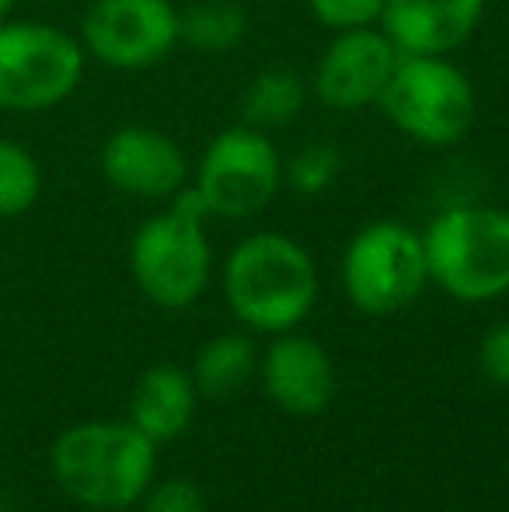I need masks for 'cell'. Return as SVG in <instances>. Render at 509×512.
Listing matches in <instances>:
<instances>
[{
    "label": "cell",
    "instance_id": "603a6c76",
    "mask_svg": "<svg viewBox=\"0 0 509 512\" xmlns=\"http://www.w3.org/2000/svg\"><path fill=\"white\" fill-rule=\"evenodd\" d=\"M14 4H18V0H0V21H7L14 14Z\"/></svg>",
    "mask_w": 509,
    "mask_h": 512
},
{
    "label": "cell",
    "instance_id": "5bb4252c",
    "mask_svg": "<svg viewBox=\"0 0 509 512\" xmlns=\"http://www.w3.org/2000/svg\"><path fill=\"white\" fill-rule=\"evenodd\" d=\"M199 405V391L192 384V373L185 366H150L136 380L129 394V422L143 432L154 446L175 443L192 425Z\"/></svg>",
    "mask_w": 509,
    "mask_h": 512
},
{
    "label": "cell",
    "instance_id": "8fae6325",
    "mask_svg": "<svg viewBox=\"0 0 509 512\" xmlns=\"http://www.w3.org/2000/svg\"><path fill=\"white\" fill-rule=\"evenodd\" d=\"M98 171L112 192L136 203H171L189 189L192 161L182 143L157 126H119L98 150Z\"/></svg>",
    "mask_w": 509,
    "mask_h": 512
},
{
    "label": "cell",
    "instance_id": "30bf717a",
    "mask_svg": "<svg viewBox=\"0 0 509 512\" xmlns=\"http://www.w3.org/2000/svg\"><path fill=\"white\" fill-rule=\"evenodd\" d=\"M398 60V46L387 39L381 25L335 32L307 77L311 98L328 112L377 108Z\"/></svg>",
    "mask_w": 509,
    "mask_h": 512
},
{
    "label": "cell",
    "instance_id": "5b68a950",
    "mask_svg": "<svg viewBox=\"0 0 509 512\" xmlns=\"http://www.w3.org/2000/svg\"><path fill=\"white\" fill-rule=\"evenodd\" d=\"M377 108L405 140L429 150H450L475 129L478 91L454 56L401 53Z\"/></svg>",
    "mask_w": 509,
    "mask_h": 512
},
{
    "label": "cell",
    "instance_id": "3957f363",
    "mask_svg": "<svg viewBox=\"0 0 509 512\" xmlns=\"http://www.w3.org/2000/svg\"><path fill=\"white\" fill-rule=\"evenodd\" d=\"M422 234L429 283L457 304H492L509 293V209L454 203Z\"/></svg>",
    "mask_w": 509,
    "mask_h": 512
},
{
    "label": "cell",
    "instance_id": "277c9868",
    "mask_svg": "<svg viewBox=\"0 0 509 512\" xmlns=\"http://www.w3.org/2000/svg\"><path fill=\"white\" fill-rule=\"evenodd\" d=\"M206 209L189 189L136 227L129 241V276L161 310H185L206 293L213 276V244Z\"/></svg>",
    "mask_w": 509,
    "mask_h": 512
},
{
    "label": "cell",
    "instance_id": "e0dca14e",
    "mask_svg": "<svg viewBox=\"0 0 509 512\" xmlns=\"http://www.w3.org/2000/svg\"><path fill=\"white\" fill-rule=\"evenodd\" d=\"M248 35V14L238 0H192L182 7V46L192 53L224 56Z\"/></svg>",
    "mask_w": 509,
    "mask_h": 512
},
{
    "label": "cell",
    "instance_id": "6da1fadb",
    "mask_svg": "<svg viewBox=\"0 0 509 512\" xmlns=\"http://www.w3.org/2000/svg\"><path fill=\"white\" fill-rule=\"evenodd\" d=\"M224 304L258 335H283L311 317L321 297L318 265L297 237L255 230L227 251L220 265Z\"/></svg>",
    "mask_w": 509,
    "mask_h": 512
},
{
    "label": "cell",
    "instance_id": "8992f818",
    "mask_svg": "<svg viewBox=\"0 0 509 512\" xmlns=\"http://www.w3.org/2000/svg\"><path fill=\"white\" fill-rule=\"evenodd\" d=\"M88 70L81 39L53 21H0V108L49 112L77 95Z\"/></svg>",
    "mask_w": 509,
    "mask_h": 512
},
{
    "label": "cell",
    "instance_id": "7402d4cb",
    "mask_svg": "<svg viewBox=\"0 0 509 512\" xmlns=\"http://www.w3.org/2000/svg\"><path fill=\"white\" fill-rule=\"evenodd\" d=\"M478 370L485 373V380L509 391V321L492 324L482 335V342H478Z\"/></svg>",
    "mask_w": 509,
    "mask_h": 512
},
{
    "label": "cell",
    "instance_id": "9a60e30c",
    "mask_svg": "<svg viewBox=\"0 0 509 512\" xmlns=\"http://www.w3.org/2000/svg\"><path fill=\"white\" fill-rule=\"evenodd\" d=\"M199 398H231L258 373V345L248 331L206 338L189 366Z\"/></svg>",
    "mask_w": 509,
    "mask_h": 512
},
{
    "label": "cell",
    "instance_id": "4fadbf2b",
    "mask_svg": "<svg viewBox=\"0 0 509 512\" xmlns=\"http://www.w3.org/2000/svg\"><path fill=\"white\" fill-rule=\"evenodd\" d=\"M489 0H384L381 28L408 56H454L482 28Z\"/></svg>",
    "mask_w": 509,
    "mask_h": 512
},
{
    "label": "cell",
    "instance_id": "2e32d148",
    "mask_svg": "<svg viewBox=\"0 0 509 512\" xmlns=\"http://www.w3.org/2000/svg\"><path fill=\"white\" fill-rule=\"evenodd\" d=\"M307 102H311V84L304 74L290 67H265L248 81L241 95V122L262 133H276L293 126L304 115Z\"/></svg>",
    "mask_w": 509,
    "mask_h": 512
},
{
    "label": "cell",
    "instance_id": "52a82bcc",
    "mask_svg": "<svg viewBox=\"0 0 509 512\" xmlns=\"http://www.w3.org/2000/svg\"><path fill=\"white\" fill-rule=\"evenodd\" d=\"M189 192L210 220H252L283 192V154L272 133L234 122L192 164Z\"/></svg>",
    "mask_w": 509,
    "mask_h": 512
},
{
    "label": "cell",
    "instance_id": "ffe728a7",
    "mask_svg": "<svg viewBox=\"0 0 509 512\" xmlns=\"http://www.w3.org/2000/svg\"><path fill=\"white\" fill-rule=\"evenodd\" d=\"M307 14L328 32H356L381 25L384 0H307Z\"/></svg>",
    "mask_w": 509,
    "mask_h": 512
},
{
    "label": "cell",
    "instance_id": "ac0fdd59",
    "mask_svg": "<svg viewBox=\"0 0 509 512\" xmlns=\"http://www.w3.org/2000/svg\"><path fill=\"white\" fill-rule=\"evenodd\" d=\"M346 171V157L335 140H304L290 157H283V189L304 199H318L335 189Z\"/></svg>",
    "mask_w": 509,
    "mask_h": 512
},
{
    "label": "cell",
    "instance_id": "d6986e66",
    "mask_svg": "<svg viewBox=\"0 0 509 512\" xmlns=\"http://www.w3.org/2000/svg\"><path fill=\"white\" fill-rule=\"evenodd\" d=\"M42 196V164L25 143L0 136V220L25 216Z\"/></svg>",
    "mask_w": 509,
    "mask_h": 512
},
{
    "label": "cell",
    "instance_id": "44dd1931",
    "mask_svg": "<svg viewBox=\"0 0 509 512\" xmlns=\"http://www.w3.org/2000/svg\"><path fill=\"white\" fill-rule=\"evenodd\" d=\"M136 512H206V495L189 478L150 481V488L136 502Z\"/></svg>",
    "mask_w": 509,
    "mask_h": 512
},
{
    "label": "cell",
    "instance_id": "ba28073f",
    "mask_svg": "<svg viewBox=\"0 0 509 512\" xmlns=\"http://www.w3.org/2000/svg\"><path fill=\"white\" fill-rule=\"evenodd\" d=\"M342 290L367 317H391L426 293L429 269L422 234L401 220H370L342 251Z\"/></svg>",
    "mask_w": 509,
    "mask_h": 512
},
{
    "label": "cell",
    "instance_id": "9c48e42d",
    "mask_svg": "<svg viewBox=\"0 0 509 512\" xmlns=\"http://www.w3.org/2000/svg\"><path fill=\"white\" fill-rule=\"evenodd\" d=\"M77 39L98 67L154 70L182 46V7L175 0H91Z\"/></svg>",
    "mask_w": 509,
    "mask_h": 512
},
{
    "label": "cell",
    "instance_id": "7c38bea8",
    "mask_svg": "<svg viewBox=\"0 0 509 512\" xmlns=\"http://www.w3.org/2000/svg\"><path fill=\"white\" fill-rule=\"evenodd\" d=\"M262 391L279 411L293 418L321 415L335 398V363L328 349L297 328L272 335L269 349L258 356Z\"/></svg>",
    "mask_w": 509,
    "mask_h": 512
},
{
    "label": "cell",
    "instance_id": "7a4b0ae2",
    "mask_svg": "<svg viewBox=\"0 0 509 512\" xmlns=\"http://www.w3.org/2000/svg\"><path fill=\"white\" fill-rule=\"evenodd\" d=\"M49 471L70 502L123 512L140 502L157 471V446L133 422H81L56 436Z\"/></svg>",
    "mask_w": 509,
    "mask_h": 512
}]
</instances>
